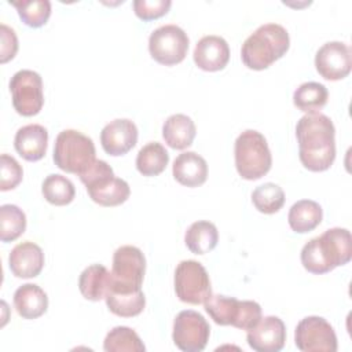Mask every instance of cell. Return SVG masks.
Instances as JSON below:
<instances>
[{"label": "cell", "mask_w": 352, "mask_h": 352, "mask_svg": "<svg viewBox=\"0 0 352 352\" xmlns=\"http://www.w3.org/2000/svg\"><path fill=\"white\" fill-rule=\"evenodd\" d=\"M12 106L18 114L30 117L40 113L44 104L43 80L37 72L22 69L10 80Z\"/></svg>", "instance_id": "10"}, {"label": "cell", "mask_w": 352, "mask_h": 352, "mask_svg": "<svg viewBox=\"0 0 352 352\" xmlns=\"http://www.w3.org/2000/svg\"><path fill=\"white\" fill-rule=\"evenodd\" d=\"M103 349L106 352H144L146 346L133 329L117 326L106 334Z\"/></svg>", "instance_id": "29"}, {"label": "cell", "mask_w": 352, "mask_h": 352, "mask_svg": "<svg viewBox=\"0 0 352 352\" xmlns=\"http://www.w3.org/2000/svg\"><path fill=\"white\" fill-rule=\"evenodd\" d=\"M219 242L217 227L209 220L194 221L184 234V243L194 254H205Z\"/></svg>", "instance_id": "25"}, {"label": "cell", "mask_w": 352, "mask_h": 352, "mask_svg": "<svg viewBox=\"0 0 352 352\" xmlns=\"http://www.w3.org/2000/svg\"><path fill=\"white\" fill-rule=\"evenodd\" d=\"M296 346L302 352H336L337 336L333 326L322 316H307L294 330Z\"/></svg>", "instance_id": "12"}, {"label": "cell", "mask_w": 352, "mask_h": 352, "mask_svg": "<svg viewBox=\"0 0 352 352\" xmlns=\"http://www.w3.org/2000/svg\"><path fill=\"white\" fill-rule=\"evenodd\" d=\"M173 285L179 300L187 304H204L212 294L208 271L197 260H183L177 264Z\"/></svg>", "instance_id": "8"}, {"label": "cell", "mask_w": 352, "mask_h": 352, "mask_svg": "<svg viewBox=\"0 0 352 352\" xmlns=\"http://www.w3.org/2000/svg\"><path fill=\"white\" fill-rule=\"evenodd\" d=\"M192 58L195 65L205 72L221 70L230 60L228 43L221 36H204L195 44Z\"/></svg>", "instance_id": "16"}, {"label": "cell", "mask_w": 352, "mask_h": 352, "mask_svg": "<svg viewBox=\"0 0 352 352\" xmlns=\"http://www.w3.org/2000/svg\"><path fill=\"white\" fill-rule=\"evenodd\" d=\"M252 202L254 208L265 214L276 213L285 204V191L280 186L267 182L257 186L252 192Z\"/></svg>", "instance_id": "32"}, {"label": "cell", "mask_w": 352, "mask_h": 352, "mask_svg": "<svg viewBox=\"0 0 352 352\" xmlns=\"http://www.w3.org/2000/svg\"><path fill=\"white\" fill-rule=\"evenodd\" d=\"M175 180L186 187H198L206 182L208 164L205 158L195 151L179 154L172 165Z\"/></svg>", "instance_id": "19"}, {"label": "cell", "mask_w": 352, "mask_h": 352, "mask_svg": "<svg viewBox=\"0 0 352 352\" xmlns=\"http://www.w3.org/2000/svg\"><path fill=\"white\" fill-rule=\"evenodd\" d=\"M111 286V272L102 264L88 265L78 278V289L84 298L99 301L106 297Z\"/></svg>", "instance_id": "22"}, {"label": "cell", "mask_w": 352, "mask_h": 352, "mask_svg": "<svg viewBox=\"0 0 352 352\" xmlns=\"http://www.w3.org/2000/svg\"><path fill=\"white\" fill-rule=\"evenodd\" d=\"M21 19L30 28H40L45 25L51 15L50 0H22L12 1Z\"/></svg>", "instance_id": "33"}, {"label": "cell", "mask_w": 352, "mask_h": 352, "mask_svg": "<svg viewBox=\"0 0 352 352\" xmlns=\"http://www.w3.org/2000/svg\"><path fill=\"white\" fill-rule=\"evenodd\" d=\"M8 265L16 278H34L44 267L43 249L32 241L21 242L10 252Z\"/></svg>", "instance_id": "17"}, {"label": "cell", "mask_w": 352, "mask_h": 352, "mask_svg": "<svg viewBox=\"0 0 352 352\" xmlns=\"http://www.w3.org/2000/svg\"><path fill=\"white\" fill-rule=\"evenodd\" d=\"M298 157L301 164L312 172L329 169L336 158V128L330 117L307 113L296 125Z\"/></svg>", "instance_id": "1"}, {"label": "cell", "mask_w": 352, "mask_h": 352, "mask_svg": "<svg viewBox=\"0 0 352 352\" xmlns=\"http://www.w3.org/2000/svg\"><path fill=\"white\" fill-rule=\"evenodd\" d=\"M352 257V239L346 228L333 227L309 239L301 249V264L311 274H326L345 265Z\"/></svg>", "instance_id": "2"}, {"label": "cell", "mask_w": 352, "mask_h": 352, "mask_svg": "<svg viewBox=\"0 0 352 352\" xmlns=\"http://www.w3.org/2000/svg\"><path fill=\"white\" fill-rule=\"evenodd\" d=\"M78 177L84 183L89 198L102 206H117L129 198V184L124 179L116 177L113 168L103 160H96Z\"/></svg>", "instance_id": "6"}, {"label": "cell", "mask_w": 352, "mask_h": 352, "mask_svg": "<svg viewBox=\"0 0 352 352\" xmlns=\"http://www.w3.org/2000/svg\"><path fill=\"white\" fill-rule=\"evenodd\" d=\"M323 219L322 206L312 199H300L292 205L287 214L289 226L298 234H305L316 228Z\"/></svg>", "instance_id": "23"}, {"label": "cell", "mask_w": 352, "mask_h": 352, "mask_svg": "<svg viewBox=\"0 0 352 352\" xmlns=\"http://www.w3.org/2000/svg\"><path fill=\"white\" fill-rule=\"evenodd\" d=\"M197 128L194 121L182 113L169 116L162 125V138L165 143L175 148L183 150L192 144Z\"/></svg>", "instance_id": "21"}, {"label": "cell", "mask_w": 352, "mask_h": 352, "mask_svg": "<svg viewBox=\"0 0 352 352\" xmlns=\"http://www.w3.org/2000/svg\"><path fill=\"white\" fill-rule=\"evenodd\" d=\"M235 166L242 179L257 180L268 173L272 155L263 133L246 129L235 140Z\"/></svg>", "instance_id": "5"}, {"label": "cell", "mask_w": 352, "mask_h": 352, "mask_svg": "<svg viewBox=\"0 0 352 352\" xmlns=\"http://www.w3.org/2000/svg\"><path fill=\"white\" fill-rule=\"evenodd\" d=\"M133 11L135 14L143 21L157 19L165 15L170 6V0H135L133 1Z\"/></svg>", "instance_id": "35"}, {"label": "cell", "mask_w": 352, "mask_h": 352, "mask_svg": "<svg viewBox=\"0 0 352 352\" xmlns=\"http://www.w3.org/2000/svg\"><path fill=\"white\" fill-rule=\"evenodd\" d=\"M110 312L121 318H132L139 315L146 305L144 293L140 290L121 292L110 289L104 297Z\"/></svg>", "instance_id": "26"}, {"label": "cell", "mask_w": 352, "mask_h": 352, "mask_svg": "<svg viewBox=\"0 0 352 352\" xmlns=\"http://www.w3.org/2000/svg\"><path fill=\"white\" fill-rule=\"evenodd\" d=\"M41 192L50 204L63 206L74 199L76 188L73 182L66 176L59 173H51L44 179L41 184Z\"/></svg>", "instance_id": "30"}, {"label": "cell", "mask_w": 352, "mask_h": 352, "mask_svg": "<svg viewBox=\"0 0 352 352\" xmlns=\"http://www.w3.org/2000/svg\"><path fill=\"white\" fill-rule=\"evenodd\" d=\"M204 307L214 323L235 327L241 316L242 301L223 294H210L204 302Z\"/></svg>", "instance_id": "24"}, {"label": "cell", "mask_w": 352, "mask_h": 352, "mask_svg": "<svg viewBox=\"0 0 352 352\" xmlns=\"http://www.w3.org/2000/svg\"><path fill=\"white\" fill-rule=\"evenodd\" d=\"M246 341L256 352H279L286 342V326L278 316H264L248 330Z\"/></svg>", "instance_id": "14"}, {"label": "cell", "mask_w": 352, "mask_h": 352, "mask_svg": "<svg viewBox=\"0 0 352 352\" xmlns=\"http://www.w3.org/2000/svg\"><path fill=\"white\" fill-rule=\"evenodd\" d=\"M14 307L23 319H36L48 308L47 293L36 283H25L14 293Z\"/></svg>", "instance_id": "20"}, {"label": "cell", "mask_w": 352, "mask_h": 352, "mask_svg": "<svg viewBox=\"0 0 352 352\" xmlns=\"http://www.w3.org/2000/svg\"><path fill=\"white\" fill-rule=\"evenodd\" d=\"M327 88L316 81L302 82L293 94L294 106L305 113H316L327 103Z\"/></svg>", "instance_id": "28"}, {"label": "cell", "mask_w": 352, "mask_h": 352, "mask_svg": "<svg viewBox=\"0 0 352 352\" xmlns=\"http://www.w3.org/2000/svg\"><path fill=\"white\" fill-rule=\"evenodd\" d=\"M52 158L59 169L80 176L96 161L94 140L80 131L65 129L55 139Z\"/></svg>", "instance_id": "4"}, {"label": "cell", "mask_w": 352, "mask_h": 352, "mask_svg": "<svg viewBox=\"0 0 352 352\" xmlns=\"http://www.w3.org/2000/svg\"><path fill=\"white\" fill-rule=\"evenodd\" d=\"M290 47L287 30L279 23L260 25L242 44L241 58L246 67L264 70L282 58Z\"/></svg>", "instance_id": "3"}, {"label": "cell", "mask_w": 352, "mask_h": 352, "mask_svg": "<svg viewBox=\"0 0 352 352\" xmlns=\"http://www.w3.org/2000/svg\"><path fill=\"white\" fill-rule=\"evenodd\" d=\"M48 144V132L40 124H28L21 126L14 138L16 153L26 161H38L45 155Z\"/></svg>", "instance_id": "18"}, {"label": "cell", "mask_w": 352, "mask_h": 352, "mask_svg": "<svg viewBox=\"0 0 352 352\" xmlns=\"http://www.w3.org/2000/svg\"><path fill=\"white\" fill-rule=\"evenodd\" d=\"M18 51V38L12 28L0 25V62L6 63L15 56Z\"/></svg>", "instance_id": "36"}, {"label": "cell", "mask_w": 352, "mask_h": 352, "mask_svg": "<svg viewBox=\"0 0 352 352\" xmlns=\"http://www.w3.org/2000/svg\"><path fill=\"white\" fill-rule=\"evenodd\" d=\"M0 169H1V180H0L1 191L12 190L22 182V176H23L22 166L10 154H6V153L1 154Z\"/></svg>", "instance_id": "34"}, {"label": "cell", "mask_w": 352, "mask_h": 352, "mask_svg": "<svg viewBox=\"0 0 352 352\" xmlns=\"http://www.w3.org/2000/svg\"><path fill=\"white\" fill-rule=\"evenodd\" d=\"M188 36L177 25L168 23L154 29L148 37V51L154 60L172 66L180 63L188 51Z\"/></svg>", "instance_id": "9"}, {"label": "cell", "mask_w": 352, "mask_h": 352, "mask_svg": "<svg viewBox=\"0 0 352 352\" xmlns=\"http://www.w3.org/2000/svg\"><path fill=\"white\" fill-rule=\"evenodd\" d=\"M210 336L206 319L197 311H180L173 320L172 338L183 352H201L205 349Z\"/></svg>", "instance_id": "11"}, {"label": "cell", "mask_w": 352, "mask_h": 352, "mask_svg": "<svg viewBox=\"0 0 352 352\" xmlns=\"http://www.w3.org/2000/svg\"><path fill=\"white\" fill-rule=\"evenodd\" d=\"M315 67L326 80L337 81L345 78L352 69V52L349 45L342 41L324 43L316 51Z\"/></svg>", "instance_id": "13"}, {"label": "cell", "mask_w": 352, "mask_h": 352, "mask_svg": "<svg viewBox=\"0 0 352 352\" xmlns=\"http://www.w3.org/2000/svg\"><path fill=\"white\" fill-rule=\"evenodd\" d=\"M169 162V154L166 148L158 142H150L144 144L136 155V169L143 176L160 175Z\"/></svg>", "instance_id": "27"}, {"label": "cell", "mask_w": 352, "mask_h": 352, "mask_svg": "<svg viewBox=\"0 0 352 352\" xmlns=\"http://www.w3.org/2000/svg\"><path fill=\"white\" fill-rule=\"evenodd\" d=\"M110 272V289L121 292L140 290L146 272V257L143 252L132 245L120 246L113 254Z\"/></svg>", "instance_id": "7"}, {"label": "cell", "mask_w": 352, "mask_h": 352, "mask_svg": "<svg viewBox=\"0 0 352 352\" xmlns=\"http://www.w3.org/2000/svg\"><path fill=\"white\" fill-rule=\"evenodd\" d=\"M138 135V126L132 120L116 118L103 126L100 143L109 155H124L135 147Z\"/></svg>", "instance_id": "15"}, {"label": "cell", "mask_w": 352, "mask_h": 352, "mask_svg": "<svg viewBox=\"0 0 352 352\" xmlns=\"http://www.w3.org/2000/svg\"><path fill=\"white\" fill-rule=\"evenodd\" d=\"M26 230L25 212L12 204L0 206V239L1 242H12Z\"/></svg>", "instance_id": "31"}]
</instances>
